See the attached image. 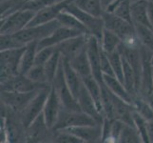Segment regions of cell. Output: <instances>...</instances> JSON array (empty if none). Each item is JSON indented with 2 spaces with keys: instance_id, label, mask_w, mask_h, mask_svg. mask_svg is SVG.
Here are the masks:
<instances>
[{
  "instance_id": "1",
  "label": "cell",
  "mask_w": 153,
  "mask_h": 143,
  "mask_svg": "<svg viewBox=\"0 0 153 143\" xmlns=\"http://www.w3.org/2000/svg\"><path fill=\"white\" fill-rule=\"evenodd\" d=\"M103 20L105 28L113 31L122 39V42L129 47L139 46L141 43L137 37L135 26L133 23L128 22L123 18H121L113 13L104 12Z\"/></svg>"
},
{
  "instance_id": "2",
  "label": "cell",
  "mask_w": 153,
  "mask_h": 143,
  "mask_svg": "<svg viewBox=\"0 0 153 143\" xmlns=\"http://www.w3.org/2000/svg\"><path fill=\"white\" fill-rule=\"evenodd\" d=\"M60 26L61 24L59 23V21L55 19L45 24L28 26L22 31L13 34V35L20 46H26L31 42H39L45 39Z\"/></svg>"
},
{
  "instance_id": "3",
  "label": "cell",
  "mask_w": 153,
  "mask_h": 143,
  "mask_svg": "<svg viewBox=\"0 0 153 143\" xmlns=\"http://www.w3.org/2000/svg\"><path fill=\"white\" fill-rule=\"evenodd\" d=\"M35 13L30 10H19L1 18V34H13L28 27Z\"/></svg>"
},
{
  "instance_id": "4",
  "label": "cell",
  "mask_w": 153,
  "mask_h": 143,
  "mask_svg": "<svg viewBox=\"0 0 153 143\" xmlns=\"http://www.w3.org/2000/svg\"><path fill=\"white\" fill-rule=\"evenodd\" d=\"M51 85L53 86L55 91L60 98V101L62 104V107L67 110L71 111H81L80 106H79L77 99L72 94L71 91L68 88V84L65 79V73H64V68H63V62L61 59L59 68L56 73V76L52 81Z\"/></svg>"
},
{
  "instance_id": "5",
  "label": "cell",
  "mask_w": 153,
  "mask_h": 143,
  "mask_svg": "<svg viewBox=\"0 0 153 143\" xmlns=\"http://www.w3.org/2000/svg\"><path fill=\"white\" fill-rule=\"evenodd\" d=\"M74 1V0H73ZM72 2H71L68 6L65 8V10L72 13L74 16H76L79 20L83 23L88 30V34L95 36V37L101 41L103 31L105 30V24L103 17L94 16V15L89 14L86 12H84L81 9H79L76 5Z\"/></svg>"
},
{
  "instance_id": "6",
  "label": "cell",
  "mask_w": 153,
  "mask_h": 143,
  "mask_svg": "<svg viewBox=\"0 0 153 143\" xmlns=\"http://www.w3.org/2000/svg\"><path fill=\"white\" fill-rule=\"evenodd\" d=\"M51 85H48L46 87L41 88L34 95V97L30 100L29 104L26 106V108L19 114L20 119L22 121V124L25 128H27L30 125V123L43 113V109L46 103V100L48 98Z\"/></svg>"
},
{
  "instance_id": "7",
  "label": "cell",
  "mask_w": 153,
  "mask_h": 143,
  "mask_svg": "<svg viewBox=\"0 0 153 143\" xmlns=\"http://www.w3.org/2000/svg\"><path fill=\"white\" fill-rule=\"evenodd\" d=\"M97 123L99 122H97L91 115L84 113L83 111H71L62 107L53 130L66 129L70 127L83 125H95Z\"/></svg>"
},
{
  "instance_id": "8",
  "label": "cell",
  "mask_w": 153,
  "mask_h": 143,
  "mask_svg": "<svg viewBox=\"0 0 153 143\" xmlns=\"http://www.w3.org/2000/svg\"><path fill=\"white\" fill-rule=\"evenodd\" d=\"M26 46L1 51L0 68H1V80L10 76L19 75V65Z\"/></svg>"
},
{
  "instance_id": "9",
  "label": "cell",
  "mask_w": 153,
  "mask_h": 143,
  "mask_svg": "<svg viewBox=\"0 0 153 143\" xmlns=\"http://www.w3.org/2000/svg\"><path fill=\"white\" fill-rule=\"evenodd\" d=\"M51 84H38L26 76V75H16L10 76L4 80H1V91L18 92V93H28L33 92Z\"/></svg>"
},
{
  "instance_id": "10",
  "label": "cell",
  "mask_w": 153,
  "mask_h": 143,
  "mask_svg": "<svg viewBox=\"0 0 153 143\" xmlns=\"http://www.w3.org/2000/svg\"><path fill=\"white\" fill-rule=\"evenodd\" d=\"M53 130L47 125L44 115L42 113L38 115L29 127L26 128L25 139L28 142H43L51 141Z\"/></svg>"
},
{
  "instance_id": "11",
  "label": "cell",
  "mask_w": 153,
  "mask_h": 143,
  "mask_svg": "<svg viewBox=\"0 0 153 143\" xmlns=\"http://www.w3.org/2000/svg\"><path fill=\"white\" fill-rule=\"evenodd\" d=\"M39 90L28 93L1 91V104L13 112L20 114L30 100L34 97V95L37 94Z\"/></svg>"
},
{
  "instance_id": "12",
  "label": "cell",
  "mask_w": 153,
  "mask_h": 143,
  "mask_svg": "<svg viewBox=\"0 0 153 143\" xmlns=\"http://www.w3.org/2000/svg\"><path fill=\"white\" fill-rule=\"evenodd\" d=\"M73 0H62V1L56 2L51 5H49V6L42 8L38 12L35 13L34 17L30 21L29 26L45 24L57 19L60 13L63 12L68 5Z\"/></svg>"
},
{
  "instance_id": "13",
  "label": "cell",
  "mask_w": 153,
  "mask_h": 143,
  "mask_svg": "<svg viewBox=\"0 0 153 143\" xmlns=\"http://www.w3.org/2000/svg\"><path fill=\"white\" fill-rule=\"evenodd\" d=\"M100 51H101L100 41L95 36L89 34L87 45V54L89 63H91L92 76L97 79V81L101 85H104L103 73L101 70V60H100Z\"/></svg>"
},
{
  "instance_id": "14",
  "label": "cell",
  "mask_w": 153,
  "mask_h": 143,
  "mask_svg": "<svg viewBox=\"0 0 153 143\" xmlns=\"http://www.w3.org/2000/svg\"><path fill=\"white\" fill-rule=\"evenodd\" d=\"M89 34H80L67 39L66 41L55 46V49L60 52L62 57L67 59H71L85 49H87L88 39Z\"/></svg>"
},
{
  "instance_id": "15",
  "label": "cell",
  "mask_w": 153,
  "mask_h": 143,
  "mask_svg": "<svg viewBox=\"0 0 153 143\" xmlns=\"http://www.w3.org/2000/svg\"><path fill=\"white\" fill-rule=\"evenodd\" d=\"M61 109H62V104L60 101V98L58 97L55 89L51 85L48 98L46 100V103L43 109V115L46 120V123L51 130H53L54 126L57 122Z\"/></svg>"
},
{
  "instance_id": "16",
  "label": "cell",
  "mask_w": 153,
  "mask_h": 143,
  "mask_svg": "<svg viewBox=\"0 0 153 143\" xmlns=\"http://www.w3.org/2000/svg\"><path fill=\"white\" fill-rule=\"evenodd\" d=\"M60 130V129H59ZM78 137L83 142H101L102 141V123L95 125H83L62 129Z\"/></svg>"
},
{
  "instance_id": "17",
  "label": "cell",
  "mask_w": 153,
  "mask_h": 143,
  "mask_svg": "<svg viewBox=\"0 0 153 143\" xmlns=\"http://www.w3.org/2000/svg\"><path fill=\"white\" fill-rule=\"evenodd\" d=\"M76 99H77L79 106H80L81 111L88 114V115H91V118H93L97 121V122L99 123L103 122V120L105 118L104 115L100 112V110L98 109L94 99L92 98L91 94H89L87 90L85 84H84V86L82 87L80 93L78 94Z\"/></svg>"
},
{
  "instance_id": "18",
  "label": "cell",
  "mask_w": 153,
  "mask_h": 143,
  "mask_svg": "<svg viewBox=\"0 0 153 143\" xmlns=\"http://www.w3.org/2000/svg\"><path fill=\"white\" fill-rule=\"evenodd\" d=\"M80 34H82L78 31L60 26L59 28H57L48 37H46L45 39L38 42V50L45 47H55L58 44L66 41L67 39H70L71 37H74V36Z\"/></svg>"
},
{
  "instance_id": "19",
  "label": "cell",
  "mask_w": 153,
  "mask_h": 143,
  "mask_svg": "<svg viewBox=\"0 0 153 143\" xmlns=\"http://www.w3.org/2000/svg\"><path fill=\"white\" fill-rule=\"evenodd\" d=\"M112 95H113V106H114V118L128 125L134 126L133 113L135 109L133 104L125 101L124 99L116 97L113 94Z\"/></svg>"
},
{
  "instance_id": "20",
  "label": "cell",
  "mask_w": 153,
  "mask_h": 143,
  "mask_svg": "<svg viewBox=\"0 0 153 143\" xmlns=\"http://www.w3.org/2000/svg\"><path fill=\"white\" fill-rule=\"evenodd\" d=\"M63 62V68H64V73H65V79L68 84V88L71 91L72 94L76 98L78 94L80 93L82 87L84 86L83 78L80 76V75L72 68L71 65L70 60L65 57H62Z\"/></svg>"
},
{
  "instance_id": "21",
  "label": "cell",
  "mask_w": 153,
  "mask_h": 143,
  "mask_svg": "<svg viewBox=\"0 0 153 143\" xmlns=\"http://www.w3.org/2000/svg\"><path fill=\"white\" fill-rule=\"evenodd\" d=\"M103 82L105 84V86L113 94H115L116 97H118L124 99L125 101L132 104L134 97L128 91V89L126 88L124 83L115 76L103 75Z\"/></svg>"
},
{
  "instance_id": "22",
  "label": "cell",
  "mask_w": 153,
  "mask_h": 143,
  "mask_svg": "<svg viewBox=\"0 0 153 143\" xmlns=\"http://www.w3.org/2000/svg\"><path fill=\"white\" fill-rule=\"evenodd\" d=\"M149 1L150 0H135L131 2V19L134 25H143L150 28L149 20Z\"/></svg>"
},
{
  "instance_id": "23",
  "label": "cell",
  "mask_w": 153,
  "mask_h": 143,
  "mask_svg": "<svg viewBox=\"0 0 153 143\" xmlns=\"http://www.w3.org/2000/svg\"><path fill=\"white\" fill-rule=\"evenodd\" d=\"M70 63L83 79L92 76L91 63H89L88 56L87 54V49L79 52L77 55L70 59Z\"/></svg>"
},
{
  "instance_id": "24",
  "label": "cell",
  "mask_w": 153,
  "mask_h": 143,
  "mask_svg": "<svg viewBox=\"0 0 153 143\" xmlns=\"http://www.w3.org/2000/svg\"><path fill=\"white\" fill-rule=\"evenodd\" d=\"M105 12L113 13L132 23V19H131V0H114L105 9Z\"/></svg>"
},
{
  "instance_id": "25",
  "label": "cell",
  "mask_w": 153,
  "mask_h": 143,
  "mask_svg": "<svg viewBox=\"0 0 153 143\" xmlns=\"http://www.w3.org/2000/svg\"><path fill=\"white\" fill-rule=\"evenodd\" d=\"M38 51V42H31L26 45V49L22 55L19 65V73L26 75L30 69L34 65L35 56Z\"/></svg>"
},
{
  "instance_id": "26",
  "label": "cell",
  "mask_w": 153,
  "mask_h": 143,
  "mask_svg": "<svg viewBox=\"0 0 153 143\" xmlns=\"http://www.w3.org/2000/svg\"><path fill=\"white\" fill-rule=\"evenodd\" d=\"M57 20L59 21V23L63 27H66L71 30H75L80 31L82 34H88V30L85 26L83 25V23L79 20L76 16H74L72 13L67 12V10H63L60 13V14L58 15Z\"/></svg>"
},
{
  "instance_id": "27",
  "label": "cell",
  "mask_w": 153,
  "mask_h": 143,
  "mask_svg": "<svg viewBox=\"0 0 153 143\" xmlns=\"http://www.w3.org/2000/svg\"><path fill=\"white\" fill-rule=\"evenodd\" d=\"M121 44H122V39L113 31L105 28L101 41H100V45H101L102 49L108 55H109L116 50H118Z\"/></svg>"
},
{
  "instance_id": "28",
  "label": "cell",
  "mask_w": 153,
  "mask_h": 143,
  "mask_svg": "<svg viewBox=\"0 0 153 143\" xmlns=\"http://www.w3.org/2000/svg\"><path fill=\"white\" fill-rule=\"evenodd\" d=\"M83 81L88 93L91 94L92 98L94 99V101H95L98 109L100 110V112L103 115V112H102V86L103 85H101L93 76L84 78Z\"/></svg>"
},
{
  "instance_id": "29",
  "label": "cell",
  "mask_w": 153,
  "mask_h": 143,
  "mask_svg": "<svg viewBox=\"0 0 153 143\" xmlns=\"http://www.w3.org/2000/svg\"><path fill=\"white\" fill-rule=\"evenodd\" d=\"M73 3L79 9L94 16L101 17L105 12L102 0H74Z\"/></svg>"
},
{
  "instance_id": "30",
  "label": "cell",
  "mask_w": 153,
  "mask_h": 143,
  "mask_svg": "<svg viewBox=\"0 0 153 143\" xmlns=\"http://www.w3.org/2000/svg\"><path fill=\"white\" fill-rule=\"evenodd\" d=\"M61 59H62V55L60 54V52L55 49L52 55L49 58V60L45 63L44 69H45L46 76H47V79H48V82L50 84L52 83V81H53V79L56 76V73L58 71V68H59Z\"/></svg>"
},
{
  "instance_id": "31",
  "label": "cell",
  "mask_w": 153,
  "mask_h": 143,
  "mask_svg": "<svg viewBox=\"0 0 153 143\" xmlns=\"http://www.w3.org/2000/svg\"><path fill=\"white\" fill-rule=\"evenodd\" d=\"M118 142L121 143H140L143 142V139L139 134V132L134 126L124 123L122 130L120 132Z\"/></svg>"
},
{
  "instance_id": "32",
  "label": "cell",
  "mask_w": 153,
  "mask_h": 143,
  "mask_svg": "<svg viewBox=\"0 0 153 143\" xmlns=\"http://www.w3.org/2000/svg\"><path fill=\"white\" fill-rule=\"evenodd\" d=\"M136 34L141 45L146 47L153 54V30L143 25H134Z\"/></svg>"
},
{
  "instance_id": "33",
  "label": "cell",
  "mask_w": 153,
  "mask_h": 143,
  "mask_svg": "<svg viewBox=\"0 0 153 143\" xmlns=\"http://www.w3.org/2000/svg\"><path fill=\"white\" fill-rule=\"evenodd\" d=\"M132 104L136 112L143 116L145 119L147 121L153 119V107L146 99L141 97L140 95H135Z\"/></svg>"
},
{
  "instance_id": "34",
  "label": "cell",
  "mask_w": 153,
  "mask_h": 143,
  "mask_svg": "<svg viewBox=\"0 0 153 143\" xmlns=\"http://www.w3.org/2000/svg\"><path fill=\"white\" fill-rule=\"evenodd\" d=\"M114 76L123 82V56L119 49L108 55ZM124 83V82H123Z\"/></svg>"
},
{
  "instance_id": "35",
  "label": "cell",
  "mask_w": 153,
  "mask_h": 143,
  "mask_svg": "<svg viewBox=\"0 0 153 143\" xmlns=\"http://www.w3.org/2000/svg\"><path fill=\"white\" fill-rule=\"evenodd\" d=\"M30 80H33L35 83L38 84H50L48 82V79H47V76L45 73V69L44 66L42 65H37L34 64L31 67L29 72L26 73Z\"/></svg>"
},
{
  "instance_id": "36",
  "label": "cell",
  "mask_w": 153,
  "mask_h": 143,
  "mask_svg": "<svg viewBox=\"0 0 153 143\" xmlns=\"http://www.w3.org/2000/svg\"><path fill=\"white\" fill-rule=\"evenodd\" d=\"M133 120H134V126L139 132V134L143 139V142H149V133H147V121L141 115L134 111L133 113Z\"/></svg>"
},
{
  "instance_id": "37",
  "label": "cell",
  "mask_w": 153,
  "mask_h": 143,
  "mask_svg": "<svg viewBox=\"0 0 153 143\" xmlns=\"http://www.w3.org/2000/svg\"><path fill=\"white\" fill-rule=\"evenodd\" d=\"M54 51H55V47H45L42 48V49H39L35 56L34 64L44 66L45 63L49 60V58L54 52Z\"/></svg>"
},
{
  "instance_id": "38",
  "label": "cell",
  "mask_w": 153,
  "mask_h": 143,
  "mask_svg": "<svg viewBox=\"0 0 153 143\" xmlns=\"http://www.w3.org/2000/svg\"><path fill=\"white\" fill-rule=\"evenodd\" d=\"M0 40H1L0 41V49H1V51L24 47V46L19 45V43L15 40L13 34H1Z\"/></svg>"
},
{
  "instance_id": "39",
  "label": "cell",
  "mask_w": 153,
  "mask_h": 143,
  "mask_svg": "<svg viewBox=\"0 0 153 143\" xmlns=\"http://www.w3.org/2000/svg\"><path fill=\"white\" fill-rule=\"evenodd\" d=\"M100 60H101V70H102L103 75L114 76L111 63H110V60H109V56L107 52L102 49V47H101V51H100Z\"/></svg>"
},
{
  "instance_id": "40",
  "label": "cell",
  "mask_w": 153,
  "mask_h": 143,
  "mask_svg": "<svg viewBox=\"0 0 153 143\" xmlns=\"http://www.w3.org/2000/svg\"><path fill=\"white\" fill-rule=\"evenodd\" d=\"M149 20L150 28L153 30V1L152 0H150L149 5Z\"/></svg>"
},
{
  "instance_id": "41",
  "label": "cell",
  "mask_w": 153,
  "mask_h": 143,
  "mask_svg": "<svg viewBox=\"0 0 153 143\" xmlns=\"http://www.w3.org/2000/svg\"><path fill=\"white\" fill-rule=\"evenodd\" d=\"M147 133H149V142L153 143V119L147 122Z\"/></svg>"
},
{
  "instance_id": "42",
  "label": "cell",
  "mask_w": 153,
  "mask_h": 143,
  "mask_svg": "<svg viewBox=\"0 0 153 143\" xmlns=\"http://www.w3.org/2000/svg\"><path fill=\"white\" fill-rule=\"evenodd\" d=\"M114 0H102V2H103V6H104V9H105L107 8L108 5L111 3V2H113Z\"/></svg>"
},
{
  "instance_id": "43",
  "label": "cell",
  "mask_w": 153,
  "mask_h": 143,
  "mask_svg": "<svg viewBox=\"0 0 153 143\" xmlns=\"http://www.w3.org/2000/svg\"><path fill=\"white\" fill-rule=\"evenodd\" d=\"M151 64L153 66V55H152V58H151Z\"/></svg>"
},
{
  "instance_id": "44",
  "label": "cell",
  "mask_w": 153,
  "mask_h": 143,
  "mask_svg": "<svg viewBox=\"0 0 153 143\" xmlns=\"http://www.w3.org/2000/svg\"><path fill=\"white\" fill-rule=\"evenodd\" d=\"M152 82H153V66H152Z\"/></svg>"
},
{
  "instance_id": "45",
  "label": "cell",
  "mask_w": 153,
  "mask_h": 143,
  "mask_svg": "<svg viewBox=\"0 0 153 143\" xmlns=\"http://www.w3.org/2000/svg\"><path fill=\"white\" fill-rule=\"evenodd\" d=\"M56 1H57V2H59V1H62V0H56Z\"/></svg>"
}]
</instances>
